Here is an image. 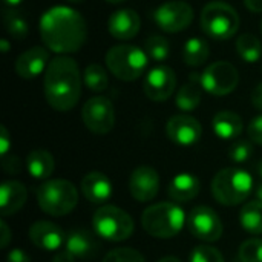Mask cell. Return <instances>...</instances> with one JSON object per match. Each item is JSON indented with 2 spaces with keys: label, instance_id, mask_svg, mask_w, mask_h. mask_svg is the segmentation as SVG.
Wrapping results in <instances>:
<instances>
[{
  "label": "cell",
  "instance_id": "14",
  "mask_svg": "<svg viewBox=\"0 0 262 262\" xmlns=\"http://www.w3.org/2000/svg\"><path fill=\"white\" fill-rule=\"evenodd\" d=\"M169 140L178 146H193L203 135L201 123L190 115H173L166 124Z\"/></svg>",
  "mask_w": 262,
  "mask_h": 262
},
{
  "label": "cell",
  "instance_id": "42",
  "mask_svg": "<svg viewBox=\"0 0 262 262\" xmlns=\"http://www.w3.org/2000/svg\"><path fill=\"white\" fill-rule=\"evenodd\" d=\"M74 256L68 252V250H64V252H60V253H57L54 258H52V262H74Z\"/></svg>",
  "mask_w": 262,
  "mask_h": 262
},
{
  "label": "cell",
  "instance_id": "24",
  "mask_svg": "<svg viewBox=\"0 0 262 262\" xmlns=\"http://www.w3.org/2000/svg\"><path fill=\"white\" fill-rule=\"evenodd\" d=\"M55 163L49 150L35 149L29 152L26 158V169L29 175L35 180H48L54 172Z\"/></svg>",
  "mask_w": 262,
  "mask_h": 262
},
{
  "label": "cell",
  "instance_id": "4",
  "mask_svg": "<svg viewBox=\"0 0 262 262\" xmlns=\"http://www.w3.org/2000/svg\"><path fill=\"white\" fill-rule=\"evenodd\" d=\"M186 213L178 203H158L147 207L141 215L143 229L154 238L169 239L181 232Z\"/></svg>",
  "mask_w": 262,
  "mask_h": 262
},
{
  "label": "cell",
  "instance_id": "26",
  "mask_svg": "<svg viewBox=\"0 0 262 262\" xmlns=\"http://www.w3.org/2000/svg\"><path fill=\"white\" fill-rule=\"evenodd\" d=\"M209 55H210V48L204 38L192 37L183 46V60L190 68L203 66L209 60Z\"/></svg>",
  "mask_w": 262,
  "mask_h": 262
},
{
  "label": "cell",
  "instance_id": "7",
  "mask_svg": "<svg viewBox=\"0 0 262 262\" xmlns=\"http://www.w3.org/2000/svg\"><path fill=\"white\" fill-rule=\"evenodd\" d=\"M201 28L215 40H229L239 29V15L233 6L226 2H210L201 11Z\"/></svg>",
  "mask_w": 262,
  "mask_h": 262
},
{
  "label": "cell",
  "instance_id": "39",
  "mask_svg": "<svg viewBox=\"0 0 262 262\" xmlns=\"http://www.w3.org/2000/svg\"><path fill=\"white\" fill-rule=\"evenodd\" d=\"M0 232H2V235H0V246L5 249L9 244V241H11V232H9V227H8V224L5 221H0Z\"/></svg>",
  "mask_w": 262,
  "mask_h": 262
},
{
  "label": "cell",
  "instance_id": "29",
  "mask_svg": "<svg viewBox=\"0 0 262 262\" xmlns=\"http://www.w3.org/2000/svg\"><path fill=\"white\" fill-rule=\"evenodd\" d=\"M236 51L246 63H256L261 60L262 45L256 35L246 32L236 38Z\"/></svg>",
  "mask_w": 262,
  "mask_h": 262
},
{
  "label": "cell",
  "instance_id": "2",
  "mask_svg": "<svg viewBox=\"0 0 262 262\" xmlns=\"http://www.w3.org/2000/svg\"><path fill=\"white\" fill-rule=\"evenodd\" d=\"M81 72L77 61L68 55L51 58L43 78V91L48 104L58 111H71L81 97Z\"/></svg>",
  "mask_w": 262,
  "mask_h": 262
},
{
  "label": "cell",
  "instance_id": "12",
  "mask_svg": "<svg viewBox=\"0 0 262 262\" xmlns=\"http://www.w3.org/2000/svg\"><path fill=\"white\" fill-rule=\"evenodd\" d=\"M189 232L200 241L216 243L223 235V221L218 213L206 206L195 207L187 216Z\"/></svg>",
  "mask_w": 262,
  "mask_h": 262
},
{
  "label": "cell",
  "instance_id": "13",
  "mask_svg": "<svg viewBox=\"0 0 262 262\" xmlns=\"http://www.w3.org/2000/svg\"><path fill=\"white\" fill-rule=\"evenodd\" d=\"M177 88V75L172 68L160 64L152 68L144 78V94L152 101H166Z\"/></svg>",
  "mask_w": 262,
  "mask_h": 262
},
{
  "label": "cell",
  "instance_id": "25",
  "mask_svg": "<svg viewBox=\"0 0 262 262\" xmlns=\"http://www.w3.org/2000/svg\"><path fill=\"white\" fill-rule=\"evenodd\" d=\"M203 86L200 83V75H192L190 81L186 83L184 86H181V89L178 91L177 97H175V103L177 107L183 112H192L195 111L200 103H201V97H203Z\"/></svg>",
  "mask_w": 262,
  "mask_h": 262
},
{
  "label": "cell",
  "instance_id": "19",
  "mask_svg": "<svg viewBox=\"0 0 262 262\" xmlns=\"http://www.w3.org/2000/svg\"><path fill=\"white\" fill-rule=\"evenodd\" d=\"M81 193L92 204H104L112 196V183L101 172H89L81 180Z\"/></svg>",
  "mask_w": 262,
  "mask_h": 262
},
{
  "label": "cell",
  "instance_id": "17",
  "mask_svg": "<svg viewBox=\"0 0 262 262\" xmlns=\"http://www.w3.org/2000/svg\"><path fill=\"white\" fill-rule=\"evenodd\" d=\"M64 232L54 223L49 221H37L29 227V239L31 243L45 250V252H55L66 243Z\"/></svg>",
  "mask_w": 262,
  "mask_h": 262
},
{
  "label": "cell",
  "instance_id": "10",
  "mask_svg": "<svg viewBox=\"0 0 262 262\" xmlns=\"http://www.w3.org/2000/svg\"><path fill=\"white\" fill-rule=\"evenodd\" d=\"M81 120L88 130L97 135H106L114 129L115 109L114 103L106 97L89 98L81 109Z\"/></svg>",
  "mask_w": 262,
  "mask_h": 262
},
{
  "label": "cell",
  "instance_id": "31",
  "mask_svg": "<svg viewBox=\"0 0 262 262\" xmlns=\"http://www.w3.org/2000/svg\"><path fill=\"white\" fill-rule=\"evenodd\" d=\"M144 51L147 52L149 58H152L157 63H163L170 55V43L167 41L166 37L154 34L146 40V49Z\"/></svg>",
  "mask_w": 262,
  "mask_h": 262
},
{
  "label": "cell",
  "instance_id": "23",
  "mask_svg": "<svg viewBox=\"0 0 262 262\" xmlns=\"http://www.w3.org/2000/svg\"><path fill=\"white\" fill-rule=\"evenodd\" d=\"M213 132L221 140H235L243 134V118L232 111H221L212 120Z\"/></svg>",
  "mask_w": 262,
  "mask_h": 262
},
{
  "label": "cell",
  "instance_id": "21",
  "mask_svg": "<svg viewBox=\"0 0 262 262\" xmlns=\"http://www.w3.org/2000/svg\"><path fill=\"white\" fill-rule=\"evenodd\" d=\"M64 246H66V250L74 258H92L100 249L95 236L89 230H84V229L72 230L66 236Z\"/></svg>",
  "mask_w": 262,
  "mask_h": 262
},
{
  "label": "cell",
  "instance_id": "38",
  "mask_svg": "<svg viewBox=\"0 0 262 262\" xmlns=\"http://www.w3.org/2000/svg\"><path fill=\"white\" fill-rule=\"evenodd\" d=\"M6 262H31V258L21 249H12L6 256Z\"/></svg>",
  "mask_w": 262,
  "mask_h": 262
},
{
  "label": "cell",
  "instance_id": "33",
  "mask_svg": "<svg viewBox=\"0 0 262 262\" xmlns=\"http://www.w3.org/2000/svg\"><path fill=\"white\" fill-rule=\"evenodd\" d=\"M190 262H224V256L218 249L203 244L193 249L190 253Z\"/></svg>",
  "mask_w": 262,
  "mask_h": 262
},
{
  "label": "cell",
  "instance_id": "50",
  "mask_svg": "<svg viewBox=\"0 0 262 262\" xmlns=\"http://www.w3.org/2000/svg\"><path fill=\"white\" fill-rule=\"evenodd\" d=\"M261 34H262V21H261Z\"/></svg>",
  "mask_w": 262,
  "mask_h": 262
},
{
  "label": "cell",
  "instance_id": "45",
  "mask_svg": "<svg viewBox=\"0 0 262 262\" xmlns=\"http://www.w3.org/2000/svg\"><path fill=\"white\" fill-rule=\"evenodd\" d=\"M0 48H2V51H3V52H8V49H9V43H8L6 40H2V41H0Z\"/></svg>",
  "mask_w": 262,
  "mask_h": 262
},
{
  "label": "cell",
  "instance_id": "16",
  "mask_svg": "<svg viewBox=\"0 0 262 262\" xmlns=\"http://www.w3.org/2000/svg\"><path fill=\"white\" fill-rule=\"evenodd\" d=\"M49 51L43 46H32L21 52L15 60V72L25 80H32L41 72H46L49 66Z\"/></svg>",
  "mask_w": 262,
  "mask_h": 262
},
{
  "label": "cell",
  "instance_id": "9",
  "mask_svg": "<svg viewBox=\"0 0 262 262\" xmlns=\"http://www.w3.org/2000/svg\"><path fill=\"white\" fill-rule=\"evenodd\" d=\"M203 89L215 97L232 94L239 83V72L230 61H215L200 74Z\"/></svg>",
  "mask_w": 262,
  "mask_h": 262
},
{
  "label": "cell",
  "instance_id": "20",
  "mask_svg": "<svg viewBox=\"0 0 262 262\" xmlns=\"http://www.w3.org/2000/svg\"><path fill=\"white\" fill-rule=\"evenodd\" d=\"M26 203V187L17 181L9 180L0 186V210L2 216L15 215Z\"/></svg>",
  "mask_w": 262,
  "mask_h": 262
},
{
  "label": "cell",
  "instance_id": "22",
  "mask_svg": "<svg viewBox=\"0 0 262 262\" xmlns=\"http://www.w3.org/2000/svg\"><path fill=\"white\" fill-rule=\"evenodd\" d=\"M201 189L200 180L193 173H178L169 184V196L175 203H189L192 201Z\"/></svg>",
  "mask_w": 262,
  "mask_h": 262
},
{
  "label": "cell",
  "instance_id": "3",
  "mask_svg": "<svg viewBox=\"0 0 262 262\" xmlns=\"http://www.w3.org/2000/svg\"><path fill=\"white\" fill-rule=\"evenodd\" d=\"M253 190V177L241 167L220 170L212 181L213 198L227 207L244 203Z\"/></svg>",
  "mask_w": 262,
  "mask_h": 262
},
{
  "label": "cell",
  "instance_id": "30",
  "mask_svg": "<svg viewBox=\"0 0 262 262\" xmlns=\"http://www.w3.org/2000/svg\"><path fill=\"white\" fill-rule=\"evenodd\" d=\"M83 83L92 92H103L109 86V77L106 69L98 63H91L83 72Z\"/></svg>",
  "mask_w": 262,
  "mask_h": 262
},
{
  "label": "cell",
  "instance_id": "49",
  "mask_svg": "<svg viewBox=\"0 0 262 262\" xmlns=\"http://www.w3.org/2000/svg\"><path fill=\"white\" fill-rule=\"evenodd\" d=\"M69 3H83L84 0H68Z\"/></svg>",
  "mask_w": 262,
  "mask_h": 262
},
{
  "label": "cell",
  "instance_id": "35",
  "mask_svg": "<svg viewBox=\"0 0 262 262\" xmlns=\"http://www.w3.org/2000/svg\"><path fill=\"white\" fill-rule=\"evenodd\" d=\"M103 262H146V259L143 258V255L134 249L124 247V249H115L111 250Z\"/></svg>",
  "mask_w": 262,
  "mask_h": 262
},
{
  "label": "cell",
  "instance_id": "43",
  "mask_svg": "<svg viewBox=\"0 0 262 262\" xmlns=\"http://www.w3.org/2000/svg\"><path fill=\"white\" fill-rule=\"evenodd\" d=\"M3 2H5V5H6V6H9V8L18 6V5H21V3H23V0H3Z\"/></svg>",
  "mask_w": 262,
  "mask_h": 262
},
{
  "label": "cell",
  "instance_id": "18",
  "mask_svg": "<svg viewBox=\"0 0 262 262\" xmlns=\"http://www.w3.org/2000/svg\"><path fill=\"white\" fill-rule=\"evenodd\" d=\"M140 28H141L140 15L130 8L114 11L107 20V31L117 40L134 38L140 32Z\"/></svg>",
  "mask_w": 262,
  "mask_h": 262
},
{
  "label": "cell",
  "instance_id": "8",
  "mask_svg": "<svg viewBox=\"0 0 262 262\" xmlns=\"http://www.w3.org/2000/svg\"><path fill=\"white\" fill-rule=\"evenodd\" d=\"M92 226L95 235L111 241L121 243L130 238L134 233V221L127 212L117 206H101L92 218Z\"/></svg>",
  "mask_w": 262,
  "mask_h": 262
},
{
  "label": "cell",
  "instance_id": "36",
  "mask_svg": "<svg viewBox=\"0 0 262 262\" xmlns=\"http://www.w3.org/2000/svg\"><path fill=\"white\" fill-rule=\"evenodd\" d=\"M247 135L249 138L262 146V115L255 117L250 123H249V127H247Z\"/></svg>",
  "mask_w": 262,
  "mask_h": 262
},
{
  "label": "cell",
  "instance_id": "34",
  "mask_svg": "<svg viewBox=\"0 0 262 262\" xmlns=\"http://www.w3.org/2000/svg\"><path fill=\"white\" fill-rule=\"evenodd\" d=\"M252 155H253V146L247 140H238L229 149V158L238 164L246 163Z\"/></svg>",
  "mask_w": 262,
  "mask_h": 262
},
{
  "label": "cell",
  "instance_id": "48",
  "mask_svg": "<svg viewBox=\"0 0 262 262\" xmlns=\"http://www.w3.org/2000/svg\"><path fill=\"white\" fill-rule=\"evenodd\" d=\"M256 170H258V173H259V177L262 178V160L258 163V166H256Z\"/></svg>",
  "mask_w": 262,
  "mask_h": 262
},
{
  "label": "cell",
  "instance_id": "44",
  "mask_svg": "<svg viewBox=\"0 0 262 262\" xmlns=\"http://www.w3.org/2000/svg\"><path fill=\"white\" fill-rule=\"evenodd\" d=\"M158 262H181L178 258H175V256H164V258H161Z\"/></svg>",
  "mask_w": 262,
  "mask_h": 262
},
{
  "label": "cell",
  "instance_id": "1",
  "mask_svg": "<svg viewBox=\"0 0 262 262\" xmlns=\"http://www.w3.org/2000/svg\"><path fill=\"white\" fill-rule=\"evenodd\" d=\"M40 37L51 52L66 55L81 49L88 37V26L75 9L52 6L40 18Z\"/></svg>",
  "mask_w": 262,
  "mask_h": 262
},
{
  "label": "cell",
  "instance_id": "46",
  "mask_svg": "<svg viewBox=\"0 0 262 262\" xmlns=\"http://www.w3.org/2000/svg\"><path fill=\"white\" fill-rule=\"evenodd\" d=\"M255 193H256V198H258V201H261L262 203V184H259V186L256 187Z\"/></svg>",
  "mask_w": 262,
  "mask_h": 262
},
{
  "label": "cell",
  "instance_id": "28",
  "mask_svg": "<svg viewBox=\"0 0 262 262\" xmlns=\"http://www.w3.org/2000/svg\"><path fill=\"white\" fill-rule=\"evenodd\" d=\"M3 26H5L6 32L15 40L26 38V35L29 32V25H28L26 17L20 11L12 9V8L3 11Z\"/></svg>",
  "mask_w": 262,
  "mask_h": 262
},
{
  "label": "cell",
  "instance_id": "37",
  "mask_svg": "<svg viewBox=\"0 0 262 262\" xmlns=\"http://www.w3.org/2000/svg\"><path fill=\"white\" fill-rule=\"evenodd\" d=\"M9 147H11V138H9L8 129L2 126L0 127V154L6 157V154L9 152Z\"/></svg>",
  "mask_w": 262,
  "mask_h": 262
},
{
  "label": "cell",
  "instance_id": "11",
  "mask_svg": "<svg viewBox=\"0 0 262 262\" xmlns=\"http://www.w3.org/2000/svg\"><path fill=\"white\" fill-rule=\"evenodd\" d=\"M154 20L164 32H181L190 26L193 8L183 0L166 2L154 11Z\"/></svg>",
  "mask_w": 262,
  "mask_h": 262
},
{
  "label": "cell",
  "instance_id": "27",
  "mask_svg": "<svg viewBox=\"0 0 262 262\" xmlns=\"http://www.w3.org/2000/svg\"><path fill=\"white\" fill-rule=\"evenodd\" d=\"M239 223L243 229L252 235H262V203L250 201L247 203L239 213Z\"/></svg>",
  "mask_w": 262,
  "mask_h": 262
},
{
  "label": "cell",
  "instance_id": "6",
  "mask_svg": "<svg viewBox=\"0 0 262 262\" xmlns=\"http://www.w3.org/2000/svg\"><path fill=\"white\" fill-rule=\"evenodd\" d=\"M37 203L45 213L64 216L77 207L78 192L68 180H48L37 189Z\"/></svg>",
  "mask_w": 262,
  "mask_h": 262
},
{
  "label": "cell",
  "instance_id": "41",
  "mask_svg": "<svg viewBox=\"0 0 262 262\" xmlns=\"http://www.w3.org/2000/svg\"><path fill=\"white\" fill-rule=\"evenodd\" d=\"M244 5L253 14L262 12V0H244Z\"/></svg>",
  "mask_w": 262,
  "mask_h": 262
},
{
  "label": "cell",
  "instance_id": "47",
  "mask_svg": "<svg viewBox=\"0 0 262 262\" xmlns=\"http://www.w3.org/2000/svg\"><path fill=\"white\" fill-rule=\"evenodd\" d=\"M104 2L112 3V5H120V3H123V2H126V0H104Z\"/></svg>",
  "mask_w": 262,
  "mask_h": 262
},
{
  "label": "cell",
  "instance_id": "32",
  "mask_svg": "<svg viewBox=\"0 0 262 262\" xmlns=\"http://www.w3.org/2000/svg\"><path fill=\"white\" fill-rule=\"evenodd\" d=\"M239 262H262V239L250 238L244 241L238 250Z\"/></svg>",
  "mask_w": 262,
  "mask_h": 262
},
{
  "label": "cell",
  "instance_id": "5",
  "mask_svg": "<svg viewBox=\"0 0 262 262\" xmlns=\"http://www.w3.org/2000/svg\"><path fill=\"white\" fill-rule=\"evenodd\" d=\"M147 52L134 45H117L106 52V66L121 81H135L147 69Z\"/></svg>",
  "mask_w": 262,
  "mask_h": 262
},
{
  "label": "cell",
  "instance_id": "40",
  "mask_svg": "<svg viewBox=\"0 0 262 262\" xmlns=\"http://www.w3.org/2000/svg\"><path fill=\"white\" fill-rule=\"evenodd\" d=\"M252 104L255 109L262 111V83H259L252 92Z\"/></svg>",
  "mask_w": 262,
  "mask_h": 262
},
{
  "label": "cell",
  "instance_id": "15",
  "mask_svg": "<svg viewBox=\"0 0 262 262\" xmlns=\"http://www.w3.org/2000/svg\"><path fill=\"white\" fill-rule=\"evenodd\" d=\"M129 190H130V195L140 203L152 201L160 190L158 172L150 166L137 167L130 175Z\"/></svg>",
  "mask_w": 262,
  "mask_h": 262
}]
</instances>
